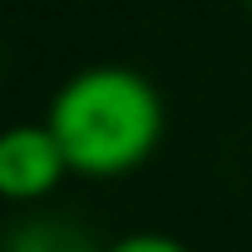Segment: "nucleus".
Segmentation results:
<instances>
[{"label": "nucleus", "mask_w": 252, "mask_h": 252, "mask_svg": "<svg viewBox=\"0 0 252 252\" xmlns=\"http://www.w3.org/2000/svg\"><path fill=\"white\" fill-rule=\"evenodd\" d=\"M0 252H104V247L89 237V227H79L64 213H30L0 237Z\"/></svg>", "instance_id": "nucleus-3"}, {"label": "nucleus", "mask_w": 252, "mask_h": 252, "mask_svg": "<svg viewBox=\"0 0 252 252\" xmlns=\"http://www.w3.org/2000/svg\"><path fill=\"white\" fill-rule=\"evenodd\" d=\"M45 124L74 178L114 183L154 158L168 119L154 79L129 64H89L50 94Z\"/></svg>", "instance_id": "nucleus-1"}, {"label": "nucleus", "mask_w": 252, "mask_h": 252, "mask_svg": "<svg viewBox=\"0 0 252 252\" xmlns=\"http://www.w3.org/2000/svg\"><path fill=\"white\" fill-rule=\"evenodd\" d=\"M247 10H252V0H247Z\"/></svg>", "instance_id": "nucleus-5"}, {"label": "nucleus", "mask_w": 252, "mask_h": 252, "mask_svg": "<svg viewBox=\"0 0 252 252\" xmlns=\"http://www.w3.org/2000/svg\"><path fill=\"white\" fill-rule=\"evenodd\" d=\"M104 252H188L178 237H168V232H124V237H114Z\"/></svg>", "instance_id": "nucleus-4"}, {"label": "nucleus", "mask_w": 252, "mask_h": 252, "mask_svg": "<svg viewBox=\"0 0 252 252\" xmlns=\"http://www.w3.org/2000/svg\"><path fill=\"white\" fill-rule=\"evenodd\" d=\"M69 178V163L50 124H5L0 129V203L35 208Z\"/></svg>", "instance_id": "nucleus-2"}]
</instances>
